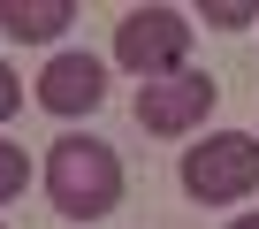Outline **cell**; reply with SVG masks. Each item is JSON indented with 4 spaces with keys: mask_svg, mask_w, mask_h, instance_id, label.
Wrapping results in <instances>:
<instances>
[{
    "mask_svg": "<svg viewBox=\"0 0 259 229\" xmlns=\"http://www.w3.org/2000/svg\"><path fill=\"white\" fill-rule=\"evenodd\" d=\"M23 183H31L23 145H8V138H0V206H8V199H23Z\"/></svg>",
    "mask_w": 259,
    "mask_h": 229,
    "instance_id": "52a82bcc",
    "label": "cell"
},
{
    "mask_svg": "<svg viewBox=\"0 0 259 229\" xmlns=\"http://www.w3.org/2000/svg\"><path fill=\"white\" fill-rule=\"evenodd\" d=\"M16 107H23V77H16L8 61H0V123H8V114H16Z\"/></svg>",
    "mask_w": 259,
    "mask_h": 229,
    "instance_id": "9c48e42d",
    "label": "cell"
},
{
    "mask_svg": "<svg viewBox=\"0 0 259 229\" xmlns=\"http://www.w3.org/2000/svg\"><path fill=\"white\" fill-rule=\"evenodd\" d=\"M46 199L69 221H107L122 206V161H114V145L84 138V130L54 138V153H46Z\"/></svg>",
    "mask_w": 259,
    "mask_h": 229,
    "instance_id": "6da1fadb",
    "label": "cell"
},
{
    "mask_svg": "<svg viewBox=\"0 0 259 229\" xmlns=\"http://www.w3.org/2000/svg\"><path fill=\"white\" fill-rule=\"evenodd\" d=\"M229 229H259V214H236V221H229Z\"/></svg>",
    "mask_w": 259,
    "mask_h": 229,
    "instance_id": "30bf717a",
    "label": "cell"
},
{
    "mask_svg": "<svg viewBox=\"0 0 259 229\" xmlns=\"http://www.w3.org/2000/svg\"><path fill=\"white\" fill-rule=\"evenodd\" d=\"M76 23V0H0V31L23 39V46H46Z\"/></svg>",
    "mask_w": 259,
    "mask_h": 229,
    "instance_id": "8992f818",
    "label": "cell"
},
{
    "mask_svg": "<svg viewBox=\"0 0 259 229\" xmlns=\"http://www.w3.org/2000/svg\"><path fill=\"white\" fill-rule=\"evenodd\" d=\"M38 107L46 114H92V107H107V69L92 54H54L38 69Z\"/></svg>",
    "mask_w": 259,
    "mask_h": 229,
    "instance_id": "5b68a950",
    "label": "cell"
},
{
    "mask_svg": "<svg viewBox=\"0 0 259 229\" xmlns=\"http://www.w3.org/2000/svg\"><path fill=\"white\" fill-rule=\"evenodd\" d=\"M176 176H183V191L198 206H236V199L259 191V138L251 130H213V138L183 145V168Z\"/></svg>",
    "mask_w": 259,
    "mask_h": 229,
    "instance_id": "7a4b0ae2",
    "label": "cell"
},
{
    "mask_svg": "<svg viewBox=\"0 0 259 229\" xmlns=\"http://www.w3.org/2000/svg\"><path fill=\"white\" fill-rule=\"evenodd\" d=\"M213 99H221V84H213L206 69H183V77L138 84V123H145L153 138H183V130H198L206 114H213Z\"/></svg>",
    "mask_w": 259,
    "mask_h": 229,
    "instance_id": "277c9868",
    "label": "cell"
},
{
    "mask_svg": "<svg viewBox=\"0 0 259 229\" xmlns=\"http://www.w3.org/2000/svg\"><path fill=\"white\" fill-rule=\"evenodd\" d=\"M183 54H191V16L183 8H130L114 23V61L145 84L183 77Z\"/></svg>",
    "mask_w": 259,
    "mask_h": 229,
    "instance_id": "3957f363",
    "label": "cell"
},
{
    "mask_svg": "<svg viewBox=\"0 0 259 229\" xmlns=\"http://www.w3.org/2000/svg\"><path fill=\"white\" fill-rule=\"evenodd\" d=\"M206 23L213 31H244V23H259V8L251 0H206Z\"/></svg>",
    "mask_w": 259,
    "mask_h": 229,
    "instance_id": "ba28073f",
    "label": "cell"
}]
</instances>
